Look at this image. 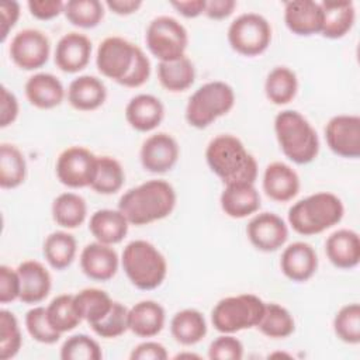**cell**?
I'll return each instance as SVG.
<instances>
[{"instance_id": "6da1fadb", "label": "cell", "mask_w": 360, "mask_h": 360, "mask_svg": "<svg viewBox=\"0 0 360 360\" xmlns=\"http://www.w3.org/2000/svg\"><path fill=\"white\" fill-rule=\"evenodd\" d=\"M176 205V191L165 180H148L124 193L118 210L132 225L141 226L163 219Z\"/></svg>"}, {"instance_id": "7a4b0ae2", "label": "cell", "mask_w": 360, "mask_h": 360, "mask_svg": "<svg viewBox=\"0 0 360 360\" xmlns=\"http://www.w3.org/2000/svg\"><path fill=\"white\" fill-rule=\"evenodd\" d=\"M205 159L212 173L224 184L252 183L257 177V162L242 141L233 135L222 134L212 138L205 149Z\"/></svg>"}, {"instance_id": "3957f363", "label": "cell", "mask_w": 360, "mask_h": 360, "mask_svg": "<svg viewBox=\"0 0 360 360\" xmlns=\"http://www.w3.org/2000/svg\"><path fill=\"white\" fill-rule=\"evenodd\" d=\"M343 214L345 208L340 198L332 193L321 191L292 204L288 210V222L297 233L311 236L339 224Z\"/></svg>"}, {"instance_id": "277c9868", "label": "cell", "mask_w": 360, "mask_h": 360, "mask_svg": "<svg viewBox=\"0 0 360 360\" xmlns=\"http://www.w3.org/2000/svg\"><path fill=\"white\" fill-rule=\"evenodd\" d=\"M274 132L283 153L297 165L311 163L319 152V138L309 121L295 110H284L274 118Z\"/></svg>"}, {"instance_id": "5b68a950", "label": "cell", "mask_w": 360, "mask_h": 360, "mask_svg": "<svg viewBox=\"0 0 360 360\" xmlns=\"http://www.w3.org/2000/svg\"><path fill=\"white\" fill-rule=\"evenodd\" d=\"M128 280L139 290H155L166 278L167 263L165 256L150 242L138 239L129 242L121 257Z\"/></svg>"}, {"instance_id": "8992f818", "label": "cell", "mask_w": 360, "mask_h": 360, "mask_svg": "<svg viewBox=\"0 0 360 360\" xmlns=\"http://www.w3.org/2000/svg\"><path fill=\"white\" fill-rule=\"evenodd\" d=\"M235 104L233 89L225 82H208L198 87L186 105L187 122L198 129L207 128L217 118L226 115Z\"/></svg>"}, {"instance_id": "52a82bcc", "label": "cell", "mask_w": 360, "mask_h": 360, "mask_svg": "<svg viewBox=\"0 0 360 360\" xmlns=\"http://www.w3.org/2000/svg\"><path fill=\"white\" fill-rule=\"evenodd\" d=\"M264 302L255 294H239L219 300L211 312L212 326L221 333H235L256 328Z\"/></svg>"}, {"instance_id": "ba28073f", "label": "cell", "mask_w": 360, "mask_h": 360, "mask_svg": "<svg viewBox=\"0 0 360 360\" xmlns=\"http://www.w3.org/2000/svg\"><path fill=\"white\" fill-rule=\"evenodd\" d=\"M145 42L153 56L160 62H169L184 56L188 35L184 25L176 18L159 15L149 22Z\"/></svg>"}, {"instance_id": "9c48e42d", "label": "cell", "mask_w": 360, "mask_h": 360, "mask_svg": "<svg viewBox=\"0 0 360 360\" xmlns=\"http://www.w3.org/2000/svg\"><path fill=\"white\" fill-rule=\"evenodd\" d=\"M271 41L269 21L256 13H245L236 17L228 28V42L233 51L245 56L263 53Z\"/></svg>"}, {"instance_id": "30bf717a", "label": "cell", "mask_w": 360, "mask_h": 360, "mask_svg": "<svg viewBox=\"0 0 360 360\" xmlns=\"http://www.w3.org/2000/svg\"><path fill=\"white\" fill-rule=\"evenodd\" d=\"M136 48V45L121 37L103 39L96 55L98 72L120 84L132 68Z\"/></svg>"}, {"instance_id": "8fae6325", "label": "cell", "mask_w": 360, "mask_h": 360, "mask_svg": "<svg viewBox=\"0 0 360 360\" xmlns=\"http://www.w3.org/2000/svg\"><path fill=\"white\" fill-rule=\"evenodd\" d=\"M8 52L20 69L35 70L48 62L51 44L42 31L25 28L13 37Z\"/></svg>"}, {"instance_id": "7c38bea8", "label": "cell", "mask_w": 360, "mask_h": 360, "mask_svg": "<svg viewBox=\"0 0 360 360\" xmlns=\"http://www.w3.org/2000/svg\"><path fill=\"white\" fill-rule=\"evenodd\" d=\"M97 156L83 146H70L65 149L56 160V176L59 181L70 188L90 186Z\"/></svg>"}, {"instance_id": "4fadbf2b", "label": "cell", "mask_w": 360, "mask_h": 360, "mask_svg": "<svg viewBox=\"0 0 360 360\" xmlns=\"http://www.w3.org/2000/svg\"><path fill=\"white\" fill-rule=\"evenodd\" d=\"M325 139L335 155L357 159L360 156V117L349 114L332 117L325 127Z\"/></svg>"}, {"instance_id": "5bb4252c", "label": "cell", "mask_w": 360, "mask_h": 360, "mask_svg": "<svg viewBox=\"0 0 360 360\" xmlns=\"http://www.w3.org/2000/svg\"><path fill=\"white\" fill-rule=\"evenodd\" d=\"M246 233L256 249L262 252H274L285 243L288 228L284 219L277 214L260 212L249 221Z\"/></svg>"}, {"instance_id": "9a60e30c", "label": "cell", "mask_w": 360, "mask_h": 360, "mask_svg": "<svg viewBox=\"0 0 360 360\" xmlns=\"http://www.w3.org/2000/svg\"><path fill=\"white\" fill-rule=\"evenodd\" d=\"M179 155L180 149L177 141L166 132H158L148 136L139 152L143 169L150 173L169 172L177 163Z\"/></svg>"}, {"instance_id": "2e32d148", "label": "cell", "mask_w": 360, "mask_h": 360, "mask_svg": "<svg viewBox=\"0 0 360 360\" xmlns=\"http://www.w3.org/2000/svg\"><path fill=\"white\" fill-rule=\"evenodd\" d=\"M91 55V41L80 32H68L56 44L55 63L66 73L83 70Z\"/></svg>"}, {"instance_id": "e0dca14e", "label": "cell", "mask_w": 360, "mask_h": 360, "mask_svg": "<svg viewBox=\"0 0 360 360\" xmlns=\"http://www.w3.org/2000/svg\"><path fill=\"white\" fill-rule=\"evenodd\" d=\"M82 271L91 280L107 281L112 278L118 270V255L101 242H93L83 248L80 253Z\"/></svg>"}, {"instance_id": "ac0fdd59", "label": "cell", "mask_w": 360, "mask_h": 360, "mask_svg": "<svg viewBox=\"0 0 360 360\" xmlns=\"http://www.w3.org/2000/svg\"><path fill=\"white\" fill-rule=\"evenodd\" d=\"M280 267L287 278L295 283L307 281L318 269L316 252L309 243L294 242L283 250Z\"/></svg>"}, {"instance_id": "d6986e66", "label": "cell", "mask_w": 360, "mask_h": 360, "mask_svg": "<svg viewBox=\"0 0 360 360\" xmlns=\"http://www.w3.org/2000/svg\"><path fill=\"white\" fill-rule=\"evenodd\" d=\"M20 301L25 304H38L44 301L52 287V278L46 267L37 260H25L18 264Z\"/></svg>"}, {"instance_id": "ffe728a7", "label": "cell", "mask_w": 360, "mask_h": 360, "mask_svg": "<svg viewBox=\"0 0 360 360\" xmlns=\"http://www.w3.org/2000/svg\"><path fill=\"white\" fill-rule=\"evenodd\" d=\"M284 22L287 28L301 37L321 32L322 10L321 4L312 0H292L284 4Z\"/></svg>"}, {"instance_id": "44dd1931", "label": "cell", "mask_w": 360, "mask_h": 360, "mask_svg": "<svg viewBox=\"0 0 360 360\" xmlns=\"http://www.w3.org/2000/svg\"><path fill=\"white\" fill-rule=\"evenodd\" d=\"M263 190L273 201L287 202L298 194L300 177L291 166L283 162H273L264 169Z\"/></svg>"}, {"instance_id": "7402d4cb", "label": "cell", "mask_w": 360, "mask_h": 360, "mask_svg": "<svg viewBox=\"0 0 360 360\" xmlns=\"http://www.w3.org/2000/svg\"><path fill=\"white\" fill-rule=\"evenodd\" d=\"M165 117L162 101L152 94H138L132 97L125 107V118L128 124L139 131L149 132L155 129Z\"/></svg>"}, {"instance_id": "603a6c76", "label": "cell", "mask_w": 360, "mask_h": 360, "mask_svg": "<svg viewBox=\"0 0 360 360\" xmlns=\"http://www.w3.org/2000/svg\"><path fill=\"white\" fill-rule=\"evenodd\" d=\"M221 208L231 218H245L260 208V195L252 183L226 184L221 193Z\"/></svg>"}, {"instance_id": "cb8c5ba5", "label": "cell", "mask_w": 360, "mask_h": 360, "mask_svg": "<svg viewBox=\"0 0 360 360\" xmlns=\"http://www.w3.org/2000/svg\"><path fill=\"white\" fill-rule=\"evenodd\" d=\"M319 4L322 10L321 34L329 39L345 37L352 30L356 18L353 1L326 0Z\"/></svg>"}, {"instance_id": "d4e9b609", "label": "cell", "mask_w": 360, "mask_h": 360, "mask_svg": "<svg viewBox=\"0 0 360 360\" xmlns=\"http://www.w3.org/2000/svg\"><path fill=\"white\" fill-rule=\"evenodd\" d=\"M329 262L339 269H353L360 262V239L352 229H338L325 243Z\"/></svg>"}, {"instance_id": "484cf974", "label": "cell", "mask_w": 360, "mask_h": 360, "mask_svg": "<svg viewBox=\"0 0 360 360\" xmlns=\"http://www.w3.org/2000/svg\"><path fill=\"white\" fill-rule=\"evenodd\" d=\"M166 314L163 307L152 300L136 302L128 309V329L139 338H152L165 326Z\"/></svg>"}, {"instance_id": "4316f807", "label": "cell", "mask_w": 360, "mask_h": 360, "mask_svg": "<svg viewBox=\"0 0 360 360\" xmlns=\"http://www.w3.org/2000/svg\"><path fill=\"white\" fill-rule=\"evenodd\" d=\"M25 96L34 107L51 110L63 101L65 89L56 76L51 73H37L27 80Z\"/></svg>"}, {"instance_id": "83f0119b", "label": "cell", "mask_w": 360, "mask_h": 360, "mask_svg": "<svg viewBox=\"0 0 360 360\" xmlns=\"http://www.w3.org/2000/svg\"><path fill=\"white\" fill-rule=\"evenodd\" d=\"M107 97L104 83L90 75H83L72 80L68 89V101L79 111H93L103 105Z\"/></svg>"}, {"instance_id": "f1b7e54d", "label": "cell", "mask_w": 360, "mask_h": 360, "mask_svg": "<svg viewBox=\"0 0 360 360\" xmlns=\"http://www.w3.org/2000/svg\"><path fill=\"white\" fill-rule=\"evenodd\" d=\"M129 222L120 210H98L89 222V229L97 242L105 245L120 243L127 232Z\"/></svg>"}, {"instance_id": "f546056e", "label": "cell", "mask_w": 360, "mask_h": 360, "mask_svg": "<svg viewBox=\"0 0 360 360\" xmlns=\"http://www.w3.org/2000/svg\"><path fill=\"white\" fill-rule=\"evenodd\" d=\"M170 332L174 340L184 346H191L202 340L207 335L204 315L193 308L176 312L170 321Z\"/></svg>"}, {"instance_id": "4dcf8cb0", "label": "cell", "mask_w": 360, "mask_h": 360, "mask_svg": "<svg viewBox=\"0 0 360 360\" xmlns=\"http://www.w3.org/2000/svg\"><path fill=\"white\" fill-rule=\"evenodd\" d=\"M158 77L166 90L179 93L187 90L194 83L195 69L193 62L184 55L176 60L159 62Z\"/></svg>"}, {"instance_id": "1f68e13d", "label": "cell", "mask_w": 360, "mask_h": 360, "mask_svg": "<svg viewBox=\"0 0 360 360\" xmlns=\"http://www.w3.org/2000/svg\"><path fill=\"white\" fill-rule=\"evenodd\" d=\"M86 215V201L76 193H62L52 202V218L62 228L73 229L80 226Z\"/></svg>"}, {"instance_id": "d6a6232c", "label": "cell", "mask_w": 360, "mask_h": 360, "mask_svg": "<svg viewBox=\"0 0 360 360\" xmlns=\"http://www.w3.org/2000/svg\"><path fill=\"white\" fill-rule=\"evenodd\" d=\"M298 90V80L297 75L285 68V66H276L266 77L264 82V93L270 103L276 105H283L295 97Z\"/></svg>"}, {"instance_id": "836d02e7", "label": "cell", "mask_w": 360, "mask_h": 360, "mask_svg": "<svg viewBox=\"0 0 360 360\" xmlns=\"http://www.w3.org/2000/svg\"><path fill=\"white\" fill-rule=\"evenodd\" d=\"M42 250L51 267L56 270H63L69 267L75 260L77 243L73 235L65 231H56L46 236Z\"/></svg>"}, {"instance_id": "e575fe53", "label": "cell", "mask_w": 360, "mask_h": 360, "mask_svg": "<svg viewBox=\"0 0 360 360\" xmlns=\"http://www.w3.org/2000/svg\"><path fill=\"white\" fill-rule=\"evenodd\" d=\"M75 297V307L82 319L89 325L100 322L112 308L114 301L111 297L100 288H84Z\"/></svg>"}, {"instance_id": "d590c367", "label": "cell", "mask_w": 360, "mask_h": 360, "mask_svg": "<svg viewBox=\"0 0 360 360\" xmlns=\"http://www.w3.org/2000/svg\"><path fill=\"white\" fill-rule=\"evenodd\" d=\"M125 180V173L121 163L111 156H97L94 174L90 187L98 194L117 193Z\"/></svg>"}, {"instance_id": "8d00e7d4", "label": "cell", "mask_w": 360, "mask_h": 360, "mask_svg": "<svg viewBox=\"0 0 360 360\" xmlns=\"http://www.w3.org/2000/svg\"><path fill=\"white\" fill-rule=\"evenodd\" d=\"M27 162L21 150L11 143L0 146V187L15 188L24 183Z\"/></svg>"}, {"instance_id": "74e56055", "label": "cell", "mask_w": 360, "mask_h": 360, "mask_svg": "<svg viewBox=\"0 0 360 360\" xmlns=\"http://www.w3.org/2000/svg\"><path fill=\"white\" fill-rule=\"evenodd\" d=\"M256 328L267 338L284 339L294 332L295 322L287 308L276 302H269L264 304L263 315Z\"/></svg>"}, {"instance_id": "f35d334b", "label": "cell", "mask_w": 360, "mask_h": 360, "mask_svg": "<svg viewBox=\"0 0 360 360\" xmlns=\"http://www.w3.org/2000/svg\"><path fill=\"white\" fill-rule=\"evenodd\" d=\"M46 316L51 326L59 333L75 329L82 321L72 294H60L55 297L46 307Z\"/></svg>"}, {"instance_id": "ab89813d", "label": "cell", "mask_w": 360, "mask_h": 360, "mask_svg": "<svg viewBox=\"0 0 360 360\" xmlns=\"http://www.w3.org/2000/svg\"><path fill=\"white\" fill-rule=\"evenodd\" d=\"M68 21L79 28H93L104 17L103 3L98 0H70L63 8Z\"/></svg>"}, {"instance_id": "60d3db41", "label": "cell", "mask_w": 360, "mask_h": 360, "mask_svg": "<svg viewBox=\"0 0 360 360\" xmlns=\"http://www.w3.org/2000/svg\"><path fill=\"white\" fill-rule=\"evenodd\" d=\"M333 329L342 342L357 345L360 342V305L353 302L342 307L333 319Z\"/></svg>"}, {"instance_id": "b9f144b4", "label": "cell", "mask_w": 360, "mask_h": 360, "mask_svg": "<svg viewBox=\"0 0 360 360\" xmlns=\"http://www.w3.org/2000/svg\"><path fill=\"white\" fill-rule=\"evenodd\" d=\"M22 338L15 315L7 309L0 311V359L8 360L21 349Z\"/></svg>"}, {"instance_id": "7bdbcfd3", "label": "cell", "mask_w": 360, "mask_h": 360, "mask_svg": "<svg viewBox=\"0 0 360 360\" xmlns=\"http://www.w3.org/2000/svg\"><path fill=\"white\" fill-rule=\"evenodd\" d=\"M101 357L100 345L84 333L68 338L60 347L62 360H100Z\"/></svg>"}, {"instance_id": "ee69618b", "label": "cell", "mask_w": 360, "mask_h": 360, "mask_svg": "<svg viewBox=\"0 0 360 360\" xmlns=\"http://www.w3.org/2000/svg\"><path fill=\"white\" fill-rule=\"evenodd\" d=\"M90 328L97 336L104 339L121 336L128 330V308L124 304L114 301L110 312L100 322L90 325Z\"/></svg>"}, {"instance_id": "f6af8a7d", "label": "cell", "mask_w": 360, "mask_h": 360, "mask_svg": "<svg viewBox=\"0 0 360 360\" xmlns=\"http://www.w3.org/2000/svg\"><path fill=\"white\" fill-rule=\"evenodd\" d=\"M25 328L34 340L45 345L56 343L62 335L51 326L45 307H34L25 314Z\"/></svg>"}, {"instance_id": "bcb514c9", "label": "cell", "mask_w": 360, "mask_h": 360, "mask_svg": "<svg viewBox=\"0 0 360 360\" xmlns=\"http://www.w3.org/2000/svg\"><path fill=\"white\" fill-rule=\"evenodd\" d=\"M208 357L212 360H240L243 345L232 333H224L210 345Z\"/></svg>"}, {"instance_id": "7dc6e473", "label": "cell", "mask_w": 360, "mask_h": 360, "mask_svg": "<svg viewBox=\"0 0 360 360\" xmlns=\"http://www.w3.org/2000/svg\"><path fill=\"white\" fill-rule=\"evenodd\" d=\"M149 76H150V60L145 55V52L138 46L132 68L120 84L124 87H139L143 83H146Z\"/></svg>"}, {"instance_id": "c3c4849f", "label": "cell", "mask_w": 360, "mask_h": 360, "mask_svg": "<svg viewBox=\"0 0 360 360\" xmlns=\"http://www.w3.org/2000/svg\"><path fill=\"white\" fill-rule=\"evenodd\" d=\"M20 298V277L17 270L0 266V302L8 304Z\"/></svg>"}, {"instance_id": "681fc988", "label": "cell", "mask_w": 360, "mask_h": 360, "mask_svg": "<svg viewBox=\"0 0 360 360\" xmlns=\"http://www.w3.org/2000/svg\"><path fill=\"white\" fill-rule=\"evenodd\" d=\"M20 105L14 93H11L6 86H1L0 91V127L6 128L13 124L18 117Z\"/></svg>"}, {"instance_id": "f907efd6", "label": "cell", "mask_w": 360, "mask_h": 360, "mask_svg": "<svg viewBox=\"0 0 360 360\" xmlns=\"http://www.w3.org/2000/svg\"><path fill=\"white\" fill-rule=\"evenodd\" d=\"M27 6L31 15L38 20H52L65 8V3L60 0H30Z\"/></svg>"}, {"instance_id": "816d5d0a", "label": "cell", "mask_w": 360, "mask_h": 360, "mask_svg": "<svg viewBox=\"0 0 360 360\" xmlns=\"http://www.w3.org/2000/svg\"><path fill=\"white\" fill-rule=\"evenodd\" d=\"M167 350L166 347L153 340H146L135 346L129 354L131 360H165L167 359Z\"/></svg>"}, {"instance_id": "f5cc1de1", "label": "cell", "mask_w": 360, "mask_h": 360, "mask_svg": "<svg viewBox=\"0 0 360 360\" xmlns=\"http://www.w3.org/2000/svg\"><path fill=\"white\" fill-rule=\"evenodd\" d=\"M20 17V4L17 1H4L0 4V41L4 42L11 28Z\"/></svg>"}, {"instance_id": "db71d44e", "label": "cell", "mask_w": 360, "mask_h": 360, "mask_svg": "<svg viewBox=\"0 0 360 360\" xmlns=\"http://www.w3.org/2000/svg\"><path fill=\"white\" fill-rule=\"evenodd\" d=\"M235 7V0H210L205 3L204 14L211 20H224L233 13Z\"/></svg>"}, {"instance_id": "11a10c76", "label": "cell", "mask_w": 360, "mask_h": 360, "mask_svg": "<svg viewBox=\"0 0 360 360\" xmlns=\"http://www.w3.org/2000/svg\"><path fill=\"white\" fill-rule=\"evenodd\" d=\"M207 0H180L172 1V7H174L183 17L186 18H195L205 10Z\"/></svg>"}, {"instance_id": "9f6ffc18", "label": "cell", "mask_w": 360, "mask_h": 360, "mask_svg": "<svg viewBox=\"0 0 360 360\" xmlns=\"http://www.w3.org/2000/svg\"><path fill=\"white\" fill-rule=\"evenodd\" d=\"M105 6L118 15H129L136 13L142 6L141 0H107Z\"/></svg>"}]
</instances>
